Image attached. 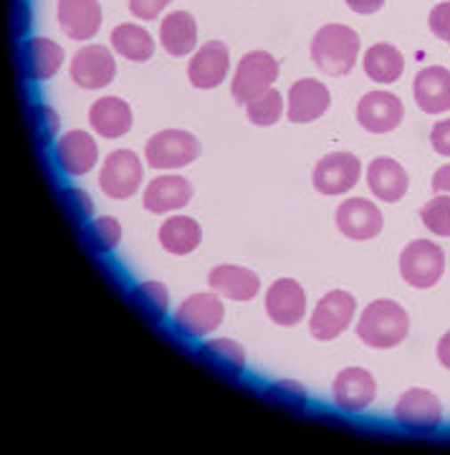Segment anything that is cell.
Masks as SVG:
<instances>
[{"label":"cell","mask_w":450,"mask_h":455,"mask_svg":"<svg viewBox=\"0 0 450 455\" xmlns=\"http://www.w3.org/2000/svg\"><path fill=\"white\" fill-rule=\"evenodd\" d=\"M410 334V316L398 301L377 299L362 311L357 337L372 349H392Z\"/></svg>","instance_id":"6da1fadb"},{"label":"cell","mask_w":450,"mask_h":455,"mask_svg":"<svg viewBox=\"0 0 450 455\" xmlns=\"http://www.w3.org/2000/svg\"><path fill=\"white\" fill-rule=\"evenodd\" d=\"M359 56V36L342 23H329L317 31L311 41V59L324 74L344 76L350 74Z\"/></svg>","instance_id":"7a4b0ae2"},{"label":"cell","mask_w":450,"mask_h":455,"mask_svg":"<svg viewBox=\"0 0 450 455\" xmlns=\"http://www.w3.org/2000/svg\"><path fill=\"white\" fill-rule=\"evenodd\" d=\"M197 157L200 142L185 130H162L145 145V160L155 170H180L193 164Z\"/></svg>","instance_id":"3957f363"},{"label":"cell","mask_w":450,"mask_h":455,"mask_svg":"<svg viewBox=\"0 0 450 455\" xmlns=\"http://www.w3.org/2000/svg\"><path fill=\"white\" fill-rule=\"evenodd\" d=\"M446 271V253L433 241H413L400 253V274L413 289H433Z\"/></svg>","instance_id":"277c9868"},{"label":"cell","mask_w":450,"mask_h":455,"mask_svg":"<svg viewBox=\"0 0 450 455\" xmlns=\"http://www.w3.org/2000/svg\"><path fill=\"white\" fill-rule=\"evenodd\" d=\"M142 178H145V167L140 157L132 149H117L101 164L99 188L107 197L127 200L142 188Z\"/></svg>","instance_id":"5b68a950"},{"label":"cell","mask_w":450,"mask_h":455,"mask_svg":"<svg viewBox=\"0 0 450 455\" xmlns=\"http://www.w3.org/2000/svg\"><path fill=\"white\" fill-rule=\"evenodd\" d=\"M223 316L225 307L218 293H193L180 304L175 326L185 337H208L210 331L223 324Z\"/></svg>","instance_id":"8992f818"},{"label":"cell","mask_w":450,"mask_h":455,"mask_svg":"<svg viewBox=\"0 0 450 455\" xmlns=\"http://www.w3.org/2000/svg\"><path fill=\"white\" fill-rule=\"evenodd\" d=\"M354 311H357V301L352 293L329 291L311 314V322H309L311 337L319 341L337 339L342 331H347L352 326Z\"/></svg>","instance_id":"52a82bcc"},{"label":"cell","mask_w":450,"mask_h":455,"mask_svg":"<svg viewBox=\"0 0 450 455\" xmlns=\"http://www.w3.org/2000/svg\"><path fill=\"white\" fill-rule=\"evenodd\" d=\"M278 79V61L266 51H251L241 59L233 76V99L248 104L251 99L271 89V84Z\"/></svg>","instance_id":"ba28073f"},{"label":"cell","mask_w":450,"mask_h":455,"mask_svg":"<svg viewBox=\"0 0 450 455\" xmlns=\"http://www.w3.org/2000/svg\"><path fill=\"white\" fill-rule=\"evenodd\" d=\"M395 420L413 433H435L443 423V405L428 390H407L395 405Z\"/></svg>","instance_id":"9c48e42d"},{"label":"cell","mask_w":450,"mask_h":455,"mask_svg":"<svg viewBox=\"0 0 450 455\" xmlns=\"http://www.w3.org/2000/svg\"><path fill=\"white\" fill-rule=\"evenodd\" d=\"M362 163L352 152H332L314 167V188L322 196H344L359 182Z\"/></svg>","instance_id":"30bf717a"},{"label":"cell","mask_w":450,"mask_h":455,"mask_svg":"<svg viewBox=\"0 0 450 455\" xmlns=\"http://www.w3.org/2000/svg\"><path fill=\"white\" fill-rule=\"evenodd\" d=\"M117 76V61L107 46H84L71 59V79L81 89H104Z\"/></svg>","instance_id":"8fae6325"},{"label":"cell","mask_w":450,"mask_h":455,"mask_svg":"<svg viewBox=\"0 0 450 455\" xmlns=\"http://www.w3.org/2000/svg\"><path fill=\"white\" fill-rule=\"evenodd\" d=\"M385 226L382 211L367 197H350L339 205L337 228L352 241H370Z\"/></svg>","instance_id":"7c38bea8"},{"label":"cell","mask_w":450,"mask_h":455,"mask_svg":"<svg viewBox=\"0 0 450 455\" xmlns=\"http://www.w3.org/2000/svg\"><path fill=\"white\" fill-rule=\"evenodd\" d=\"M334 405L342 407L344 412H362L374 403L377 397V382L367 370L362 367H347L337 374L334 385Z\"/></svg>","instance_id":"4fadbf2b"},{"label":"cell","mask_w":450,"mask_h":455,"mask_svg":"<svg viewBox=\"0 0 450 455\" xmlns=\"http://www.w3.org/2000/svg\"><path fill=\"white\" fill-rule=\"evenodd\" d=\"M266 314L278 326H296L306 314V293L299 281L278 278L266 291Z\"/></svg>","instance_id":"5bb4252c"},{"label":"cell","mask_w":450,"mask_h":455,"mask_svg":"<svg viewBox=\"0 0 450 455\" xmlns=\"http://www.w3.org/2000/svg\"><path fill=\"white\" fill-rule=\"evenodd\" d=\"M402 101L390 92H370L357 104V122L372 134H387L402 122Z\"/></svg>","instance_id":"9a60e30c"},{"label":"cell","mask_w":450,"mask_h":455,"mask_svg":"<svg viewBox=\"0 0 450 455\" xmlns=\"http://www.w3.org/2000/svg\"><path fill=\"white\" fill-rule=\"evenodd\" d=\"M193 200V182L185 180L182 175H160V178L149 180L142 196V205L147 212L182 211L188 203Z\"/></svg>","instance_id":"2e32d148"},{"label":"cell","mask_w":450,"mask_h":455,"mask_svg":"<svg viewBox=\"0 0 450 455\" xmlns=\"http://www.w3.org/2000/svg\"><path fill=\"white\" fill-rule=\"evenodd\" d=\"M56 160L64 172L79 178L94 170V164L99 163V147L89 132L74 130L56 142Z\"/></svg>","instance_id":"e0dca14e"},{"label":"cell","mask_w":450,"mask_h":455,"mask_svg":"<svg viewBox=\"0 0 450 455\" xmlns=\"http://www.w3.org/2000/svg\"><path fill=\"white\" fill-rule=\"evenodd\" d=\"M228 76V46L223 41H208L190 59L188 79L195 89H215Z\"/></svg>","instance_id":"ac0fdd59"},{"label":"cell","mask_w":450,"mask_h":455,"mask_svg":"<svg viewBox=\"0 0 450 455\" xmlns=\"http://www.w3.org/2000/svg\"><path fill=\"white\" fill-rule=\"evenodd\" d=\"M329 89L322 82H314V79H301L289 89V122L293 124H309V122H317L319 116L326 114L329 109Z\"/></svg>","instance_id":"d6986e66"},{"label":"cell","mask_w":450,"mask_h":455,"mask_svg":"<svg viewBox=\"0 0 450 455\" xmlns=\"http://www.w3.org/2000/svg\"><path fill=\"white\" fill-rule=\"evenodd\" d=\"M59 26L71 41L94 38L101 26L99 0H59Z\"/></svg>","instance_id":"ffe728a7"},{"label":"cell","mask_w":450,"mask_h":455,"mask_svg":"<svg viewBox=\"0 0 450 455\" xmlns=\"http://www.w3.org/2000/svg\"><path fill=\"white\" fill-rule=\"evenodd\" d=\"M210 291H215L218 296H225L230 301H251L256 299L261 291V278L243 266H215L208 274Z\"/></svg>","instance_id":"44dd1931"},{"label":"cell","mask_w":450,"mask_h":455,"mask_svg":"<svg viewBox=\"0 0 450 455\" xmlns=\"http://www.w3.org/2000/svg\"><path fill=\"white\" fill-rule=\"evenodd\" d=\"M367 185H370L372 196L382 203H398L407 193V172L400 163H395L392 157H377L367 167Z\"/></svg>","instance_id":"7402d4cb"},{"label":"cell","mask_w":450,"mask_h":455,"mask_svg":"<svg viewBox=\"0 0 450 455\" xmlns=\"http://www.w3.org/2000/svg\"><path fill=\"white\" fill-rule=\"evenodd\" d=\"M415 101L422 112L443 114L450 109V71L428 66L415 76Z\"/></svg>","instance_id":"603a6c76"},{"label":"cell","mask_w":450,"mask_h":455,"mask_svg":"<svg viewBox=\"0 0 450 455\" xmlns=\"http://www.w3.org/2000/svg\"><path fill=\"white\" fill-rule=\"evenodd\" d=\"M89 124L101 137L119 140L132 130V109L127 101L119 97L99 99L89 109Z\"/></svg>","instance_id":"cb8c5ba5"},{"label":"cell","mask_w":450,"mask_h":455,"mask_svg":"<svg viewBox=\"0 0 450 455\" xmlns=\"http://www.w3.org/2000/svg\"><path fill=\"white\" fill-rule=\"evenodd\" d=\"M160 44L170 56H190L197 46V23L190 13L175 11L160 23Z\"/></svg>","instance_id":"d4e9b609"},{"label":"cell","mask_w":450,"mask_h":455,"mask_svg":"<svg viewBox=\"0 0 450 455\" xmlns=\"http://www.w3.org/2000/svg\"><path fill=\"white\" fill-rule=\"evenodd\" d=\"M203 241V230L188 215H175L160 228V243L173 256H188Z\"/></svg>","instance_id":"484cf974"},{"label":"cell","mask_w":450,"mask_h":455,"mask_svg":"<svg viewBox=\"0 0 450 455\" xmlns=\"http://www.w3.org/2000/svg\"><path fill=\"white\" fill-rule=\"evenodd\" d=\"M112 46L119 56L142 64V61H149L155 53V38L137 23H122L112 31Z\"/></svg>","instance_id":"4316f807"},{"label":"cell","mask_w":450,"mask_h":455,"mask_svg":"<svg viewBox=\"0 0 450 455\" xmlns=\"http://www.w3.org/2000/svg\"><path fill=\"white\" fill-rule=\"evenodd\" d=\"M365 74L370 76L372 82L377 84H392L402 76L405 68V59L395 46L390 44H374L367 53H365Z\"/></svg>","instance_id":"83f0119b"},{"label":"cell","mask_w":450,"mask_h":455,"mask_svg":"<svg viewBox=\"0 0 450 455\" xmlns=\"http://www.w3.org/2000/svg\"><path fill=\"white\" fill-rule=\"evenodd\" d=\"M197 357L223 374H241L245 370V352L233 339H210L197 349Z\"/></svg>","instance_id":"f1b7e54d"},{"label":"cell","mask_w":450,"mask_h":455,"mask_svg":"<svg viewBox=\"0 0 450 455\" xmlns=\"http://www.w3.org/2000/svg\"><path fill=\"white\" fill-rule=\"evenodd\" d=\"M26 64L33 79H51L64 64V49L51 38H33L26 44Z\"/></svg>","instance_id":"f546056e"},{"label":"cell","mask_w":450,"mask_h":455,"mask_svg":"<svg viewBox=\"0 0 450 455\" xmlns=\"http://www.w3.org/2000/svg\"><path fill=\"white\" fill-rule=\"evenodd\" d=\"M248 122L256 127H274L284 114V97L276 89H266L263 94L253 97L245 104Z\"/></svg>","instance_id":"4dcf8cb0"},{"label":"cell","mask_w":450,"mask_h":455,"mask_svg":"<svg viewBox=\"0 0 450 455\" xmlns=\"http://www.w3.org/2000/svg\"><path fill=\"white\" fill-rule=\"evenodd\" d=\"M132 301L134 307L142 311L149 319H160L162 314L167 311V304H170V293L162 286L160 281H145L140 283L134 291H132Z\"/></svg>","instance_id":"1f68e13d"},{"label":"cell","mask_w":450,"mask_h":455,"mask_svg":"<svg viewBox=\"0 0 450 455\" xmlns=\"http://www.w3.org/2000/svg\"><path fill=\"white\" fill-rule=\"evenodd\" d=\"M420 220L425 223V228L440 235V238H450V196L440 193L435 196L430 203H425L420 208Z\"/></svg>","instance_id":"d6a6232c"},{"label":"cell","mask_w":450,"mask_h":455,"mask_svg":"<svg viewBox=\"0 0 450 455\" xmlns=\"http://www.w3.org/2000/svg\"><path fill=\"white\" fill-rule=\"evenodd\" d=\"M86 238L97 253H109L122 241V226L117 218H97L86 230Z\"/></svg>","instance_id":"836d02e7"},{"label":"cell","mask_w":450,"mask_h":455,"mask_svg":"<svg viewBox=\"0 0 450 455\" xmlns=\"http://www.w3.org/2000/svg\"><path fill=\"white\" fill-rule=\"evenodd\" d=\"M269 395L274 397L278 405H286V407L306 405V390L299 385V382H276L274 387L269 390Z\"/></svg>","instance_id":"e575fe53"},{"label":"cell","mask_w":450,"mask_h":455,"mask_svg":"<svg viewBox=\"0 0 450 455\" xmlns=\"http://www.w3.org/2000/svg\"><path fill=\"white\" fill-rule=\"evenodd\" d=\"M33 130L38 134V140H51L59 132V116L51 107H36L33 109Z\"/></svg>","instance_id":"d590c367"},{"label":"cell","mask_w":450,"mask_h":455,"mask_svg":"<svg viewBox=\"0 0 450 455\" xmlns=\"http://www.w3.org/2000/svg\"><path fill=\"white\" fill-rule=\"evenodd\" d=\"M430 31L450 44V3H440L430 11Z\"/></svg>","instance_id":"8d00e7d4"},{"label":"cell","mask_w":450,"mask_h":455,"mask_svg":"<svg viewBox=\"0 0 450 455\" xmlns=\"http://www.w3.org/2000/svg\"><path fill=\"white\" fill-rule=\"evenodd\" d=\"M170 5V0H129V11L140 20H155Z\"/></svg>","instance_id":"74e56055"},{"label":"cell","mask_w":450,"mask_h":455,"mask_svg":"<svg viewBox=\"0 0 450 455\" xmlns=\"http://www.w3.org/2000/svg\"><path fill=\"white\" fill-rule=\"evenodd\" d=\"M430 142H433V149L443 157H450V119H443L438 122L430 132Z\"/></svg>","instance_id":"f35d334b"},{"label":"cell","mask_w":450,"mask_h":455,"mask_svg":"<svg viewBox=\"0 0 450 455\" xmlns=\"http://www.w3.org/2000/svg\"><path fill=\"white\" fill-rule=\"evenodd\" d=\"M66 200H68L71 212L79 215V218H89V215L94 212V200L86 196L84 190H68V193H66Z\"/></svg>","instance_id":"ab89813d"},{"label":"cell","mask_w":450,"mask_h":455,"mask_svg":"<svg viewBox=\"0 0 450 455\" xmlns=\"http://www.w3.org/2000/svg\"><path fill=\"white\" fill-rule=\"evenodd\" d=\"M347 5L359 16H370V13H377L385 5V0H347Z\"/></svg>","instance_id":"60d3db41"},{"label":"cell","mask_w":450,"mask_h":455,"mask_svg":"<svg viewBox=\"0 0 450 455\" xmlns=\"http://www.w3.org/2000/svg\"><path fill=\"white\" fill-rule=\"evenodd\" d=\"M433 193H446L450 196V164H443V167H438L433 175Z\"/></svg>","instance_id":"b9f144b4"},{"label":"cell","mask_w":450,"mask_h":455,"mask_svg":"<svg viewBox=\"0 0 450 455\" xmlns=\"http://www.w3.org/2000/svg\"><path fill=\"white\" fill-rule=\"evenodd\" d=\"M438 359L446 370H450V331H446L438 341Z\"/></svg>","instance_id":"7bdbcfd3"}]
</instances>
